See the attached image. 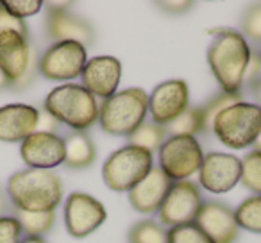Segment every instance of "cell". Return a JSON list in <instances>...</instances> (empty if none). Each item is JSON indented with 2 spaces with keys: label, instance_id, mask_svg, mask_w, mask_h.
I'll list each match as a JSON object with an SVG mask.
<instances>
[{
  "label": "cell",
  "instance_id": "obj_1",
  "mask_svg": "<svg viewBox=\"0 0 261 243\" xmlns=\"http://www.w3.org/2000/svg\"><path fill=\"white\" fill-rule=\"evenodd\" d=\"M252 48L242 33L222 29L207 47V65L224 93L242 95Z\"/></svg>",
  "mask_w": 261,
  "mask_h": 243
},
{
  "label": "cell",
  "instance_id": "obj_2",
  "mask_svg": "<svg viewBox=\"0 0 261 243\" xmlns=\"http://www.w3.org/2000/svg\"><path fill=\"white\" fill-rule=\"evenodd\" d=\"M63 181L52 170L25 168L8 181V195L15 209L29 213H48L63 200Z\"/></svg>",
  "mask_w": 261,
  "mask_h": 243
},
{
  "label": "cell",
  "instance_id": "obj_3",
  "mask_svg": "<svg viewBox=\"0 0 261 243\" xmlns=\"http://www.w3.org/2000/svg\"><path fill=\"white\" fill-rule=\"evenodd\" d=\"M43 111H47L58 124L66 125L72 131L84 132L98 122L100 102L83 84L66 83L47 95Z\"/></svg>",
  "mask_w": 261,
  "mask_h": 243
},
{
  "label": "cell",
  "instance_id": "obj_4",
  "mask_svg": "<svg viewBox=\"0 0 261 243\" xmlns=\"http://www.w3.org/2000/svg\"><path fill=\"white\" fill-rule=\"evenodd\" d=\"M147 115H149L147 91L142 88H127L100 102L98 124L108 134L129 138L145 122Z\"/></svg>",
  "mask_w": 261,
  "mask_h": 243
},
{
  "label": "cell",
  "instance_id": "obj_5",
  "mask_svg": "<svg viewBox=\"0 0 261 243\" xmlns=\"http://www.w3.org/2000/svg\"><path fill=\"white\" fill-rule=\"evenodd\" d=\"M211 132L227 149L252 147L261 132V107L254 102H234L215 118Z\"/></svg>",
  "mask_w": 261,
  "mask_h": 243
},
{
  "label": "cell",
  "instance_id": "obj_6",
  "mask_svg": "<svg viewBox=\"0 0 261 243\" xmlns=\"http://www.w3.org/2000/svg\"><path fill=\"white\" fill-rule=\"evenodd\" d=\"M154 168L150 152L135 145L115 150L102 167V179L113 192H130Z\"/></svg>",
  "mask_w": 261,
  "mask_h": 243
},
{
  "label": "cell",
  "instance_id": "obj_7",
  "mask_svg": "<svg viewBox=\"0 0 261 243\" xmlns=\"http://www.w3.org/2000/svg\"><path fill=\"white\" fill-rule=\"evenodd\" d=\"M160 168L172 182L188 181L199 174L204 161V152L195 136H168L161 145Z\"/></svg>",
  "mask_w": 261,
  "mask_h": 243
},
{
  "label": "cell",
  "instance_id": "obj_8",
  "mask_svg": "<svg viewBox=\"0 0 261 243\" xmlns=\"http://www.w3.org/2000/svg\"><path fill=\"white\" fill-rule=\"evenodd\" d=\"M0 70L16 88H25L33 80L38 63H34L29 38L15 31L0 33Z\"/></svg>",
  "mask_w": 261,
  "mask_h": 243
},
{
  "label": "cell",
  "instance_id": "obj_9",
  "mask_svg": "<svg viewBox=\"0 0 261 243\" xmlns=\"http://www.w3.org/2000/svg\"><path fill=\"white\" fill-rule=\"evenodd\" d=\"M88 63L86 47L77 41H58L38 59V72L48 80H73Z\"/></svg>",
  "mask_w": 261,
  "mask_h": 243
},
{
  "label": "cell",
  "instance_id": "obj_10",
  "mask_svg": "<svg viewBox=\"0 0 261 243\" xmlns=\"http://www.w3.org/2000/svg\"><path fill=\"white\" fill-rule=\"evenodd\" d=\"M202 204V195H200V190L195 182H172V188L168 190L158 214H160L161 224L172 229L177 227V225L195 222Z\"/></svg>",
  "mask_w": 261,
  "mask_h": 243
},
{
  "label": "cell",
  "instance_id": "obj_11",
  "mask_svg": "<svg viewBox=\"0 0 261 243\" xmlns=\"http://www.w3.org/2000/svg\"><path fill=\"white\" fill-rule=\"evenodd\" d=\"M108 218L104 204L83 192H73L65 202V225L73 238H86Z\"/></svg>",
  "mask_w": 261,
  "mask_h": 243
},
{
  "label": "cell",
  "instance_id": "obj_12",
  "mask_svg": "<svg viewBox=\"0 0 261 243\" xmlns=\"http://www.w3.org/2000/svg\"><path fill=\"white\" fill-rule=\"evenodd\" d=\"M190 107V90L186 80L168 79L158 84L149 95L150 122L167 127Z\"/></svg>",
  "mask_w": 261,
  "mask_h": 243
},
{
  "label": "cell",
  "instance_id": "obj_13",
  "mask_svg": "<svg viewBox=\"0 0 261 243\" xmlns=\"http://www.w3.org/2000/svg\"><path fill=\"white\" fill-rule=\"evenodd\" d=\"M242 159L227 152L204 154L202 167L199 170V182L206 192L227 193L240 182Z\"/></svg>",
  "mask_w": 261,
  "mask_h": 243
},
{
  "label": "cell",
  "instance_id": "obj_14",
  "mask_svg": "<svg viewBox=\"0 0 261 243\" xmlns=\"http://www.w3.org/2000/svg\"><path fill=\"white\" fill-rule=\"evenodd\" d=\"M45 29L54 43L58 41H77L81 45H91L95 40V31L88 20L70 11L66 6L50 4L47 9Z\"/></svg>",
  "mask_w": 261,
  "mask_h": 243
},
{
  "label": "cell",
  "instance_id": "obj_15",
  "mask_svg": "<svg viewBox=\"0 0 261 243\" xmlns=\"http://www.w3.org/2000/svg\"><path fill=\"white\" fill-rule=\"evenodd\" d=\"M20 156L29 168L52 170L65 163V142L59 134L36 131L22 142Z\"/></svg>",
  "mask_w": 261,
  "mask_h": 243
},
{
  "label": "cell",
  "instance_id": "obj_16",
  "mask_svg": "<svg viewBox=\"0 0 261 243\" xmlns=\"http://www.w3.org/2000/svg\"><path fill=\"white\" fill-rule=\"evenodd\" d=\"M83 86L97 98H109L116 93L122 79V63L113 56H97L86 63L83 73Z\"/></svg>",
  "mask_w": 261,
  "mask_h": 243
},
{
  "label": "cell",
  "instance_id": "obj_17",
  "mask_svg": "<svg viewBox=\"0 0 261 243\" xmlns=\"http://www.w3.org/2000/svg\"><path fill=\"white\" fill-rule=\"evenodd\" d=\"M195 224L215 243H234L240 227L236 224L234 211L220 200H207L202 204Z\"/></svg>",
  "mask_w": 261,
  "mask_h": 243
},
{
  "label": "cell",
  "instance_id": "obj_18",
  "mask_svg": "<svg viewBox=\"0 0 261 243\" xmlns=\"http://www.w3.org/2000/svg\"><path fill=\"white\" fill-rule=\"evenodd\" d=\"M40 120V109L29 104H8L0 107V142L22 143L34 134Z\"/></svg>",
  "mask_w": 261,
  "mask_h": 243
},
{
  "label": "cell",
  "instance_id": "obj_19",
  "mask_svg": "<svg viewBox=\"0 0 261 243\" xmlns=\"http://www.w3.org/2000/svg\"><path fill=\"white\" fill-rule=\"evenodd\" d=\"M172 181L163 174L160 167H154L143 181H140L129 193V202L133 209L142 214H154L160 211Z\"/></svg>",
  "mask_w": 261,
  "mask_h": 243
},
{
  "label": "cell",
  "instance_id": "obj_20",
  "mask_svg": "<svg viewBox=\"0 0 261 243\" xmlns=\"http://www.w3.org/2000/svg\"><path fill=\"white\" fill-rule=\"evenodd\" d=\"M65 142V167L72 170H84L91 167L97 159L95 143L86 132L72 131L63 138Z\"/></svg>",
  "mask_w": 261,
  "mask_h": 243
},
{
  "label": "cell",
  "instance_id": "obj_21",
  "mask_svg": "<svg viewBox=\"0 0 261 243\" xmlns=\"http://www.w3.org/2000/svg\"><path fill=\"white\" fill-rule=\"evenodd\" d=\"M167 138H168L167 129L163 125H158L154 122H147L145 120L127 140H129V145L140 147V149L154 154V152H160L161 145H163Z\"/></svg>",
  "mask_w": 261,
  "mask_h": 243
},
{
  "label": "cell",
  "instance_id": "obj_22",
  "mask_svg": "<svg viewBox=\"0 0 261 243\" xmlns=\"http://www.w3.org/2000/svg\"><path fill=\"white\" fill-rule=\"evenodd\" d=\"M13 217L20 222L23 234L40 236V238L54 227V222H56L54 211H48V213H29V211L13 209Z\"/></svg>",
  "mask_w": 261,
  "mask_h": 243
},
{
  "label": "cell",
  "instance_id": "obj_23",
  "mask_svg": "<svg viewBox=\"0 0 261 243\" xmlns=\"http://www.w3.org/2000/svg\"><path fill=\"white\" fill-rule=\"evenodd\" d=\"M234 218L240 229L261 234V195L243 200L234 209Z\"/></svg>",
  "mask_w": 261,
  "mask_h": 243
},
{
  "label": "cell",
  "instance_id": "obj_24",
  "mask_svg": "<svg viewBox=\"0 0 261 243\" xmlns=\"http://www.w3.org/2000/svg\"><path fill=\"white\" fill-rule=\"evenodd\" d=\"M129 243H168V231L156 220H140L129 229Z\"/></svg>",
  "mask_w": 261,
  "mask_h": 243
},
{
  "label": "cell",
  "instance_id": "obj_25",
  "mask_svg": "<svg viewBox=\"0 0 261 243\" xmlns=\"http://www.w3.org/2000/svg\"><path fill=\"white\" fill-rule=\"evenodd\" d=\"M165 129H167L168 136H195L199 132H204L200 107H188L181 116H177Z\"/></svg>",
  "mask_w": 261,
  "mask_h": 243
},
{
  "label": "cell",
  "instance_id": "obj_26",
  "mask_svg": "<svg viewBox=\"0 0 261 243\" xmlns=\"http://www.w3.org/2000/svg\"><path fill=\"white\" fill-rule=\"evenodd\" d=\"M240 182L249 192L261 195V152L252 150L242 159V177Z\"/></svg>",
  "mask_w": 261,
  "mask_h": 243
},
{
  "label": "cell",
  "instance_id": "obj_27",
  "mask_svg": "<svg viewBox=\"0 0 261 243\" xmlns=\"http://www.w3.org/2000/svg\"><path fill=\"white\" fill-rule=\"evenodd\" d=\"M242 100V95H231V93H217L215 97H211L206 104L200 107V113H202V122H204V132H210L211 127H213V122L225 107H229L234 102Z\"/></svg>",
  "mask_w": 261,
  "mask_h": 243
},
{
  "label": "cell",
  "instance_id": "obj_28",
  "mask_svg": "<svg viewBox=\"0 0 261 243\" xmlns=\"http://www.w3.org/2000/svg\"><path fill=\"white\" fill-rule=\"evenodd\" d=\"M168 243H215L195 222L168 229Z\"/></svg>",
  "mask_w": 261,
  "mask_h": 243
},
{
  "label": "cell",
  "instance_id": "obj_29",
  "mask_svg": "<svg viewBox=\"0 0 261 243\" xmlns=\"http://www.w3.org/2000/svg\"><path fill=\"white\" fill-rule=\"evenodd\" d=\"M242 36L261 47V2L247 8L242 15Z\"/></svg>",
  "mask_w": 261,
  "mask_h": 243
},
{
  "label": "cell",
  "instance_id": "obj_30",
  "mask_svg": "<svg viewBox=\"0 0 261 243\" xmlns=\"http://www.w3.org/2000/svg\"><path fill=\"white\" fill-rule=\"evenodd\" d=\"M0 4L4 6L6 11L11 13L13 16H16L20 20L38 15L41 11V8H43L41 0H0Z\"/></svg>",
  "mask_w": 261,
  "mask_h": 243
},
{
  "label": "cell",
  "instance_id": "obj_31",
  "mask_svg": "<svg viewBox=\"0 0 261 243\" xmlns=\"http://www.w3.org/2000/svg\"><path fill=\"white\" fill-rule=\"evenodd\" d=\"M22 234V225L13 214L0 217V243H20Z\"/></svg>",
  "mask_w": 261,
  "mask_h": 243
},
{
  "label": "cell",
  "instance_id": "obj_32",
  "mask_svg": "<svg viewBox=\"0 0 261 243\" xmlns=\"http://www.w3.org/2000/svg\"><path fill=\"white\" fill-rule=\"evenodd\" d=\"M6 31H15V33L29 38V29H27L25 20L13 16L11 13L6 11L4 6L0 4V33H6Z\"/></svg>",
  "mask_w": 261,
  "mask_h": 243
},
{
  "label": "cell",
  "instance_id": "obj_33",
  "mask_svg": "<svg viewBox=\"0 0 261 243\" xmlns=\"http://www.w3.org/2000/svg\"><path fill=\"white\" fill-rule=\"evenodd\" d=\"M158 6L168 15H182L193 8V2H158Z\"/></svg>",
  "mask_w": 261,
  "mask_h": 243
},
{
  "label": "cell",
  "instance_id": "obj_34",
  "mask_svg": "<svg viewBox=\"0 0 261 243\" xmlns=\"http://www.w3.org/2000/svg\"><path fill=\"white\" fill-rule=\"evenodd\" d=\"M59 124L56 122L54 118H52L50 115H48L47 111H43L41 109L40 111V120H38V132H52V134H56V131H58Z\"/></svg>",
  "mask_w": 261,
  "mask_h": 243
},
{
  "label": "cell",
  "instance_id": "obj_35",
  "mask_svg": "<svg viewBox=\"0 0 261 243\" xmlns=\"http://www.w3.org/2000/svg\"><path fill=\"white\" fill-rule=\"evenodd\" d=\"M249 91L252 93V97L256 98V102H254V104H257L261 107V75L257 77L256 80H252V83L249 84Z\"/></svg>",
  "mask_w": 261,
  "mask_h": 243
},
{
  "label": "cell",
  "instance_id": "obj_36",
  "mask_svg": "<svg viewBox=\"0 0 261 243\" xmlns=\"http://www.w3.org/2000/svg\"><path fill=\"white\" fill-rule=\"evenodd\" d=\"M6 211H8V199H6L4 192L0 190V217H4Z\"/></svg>",
  "mask_w": 261,
  "mask_h": 243
},
{
  "label": "cell",
  "instance_id": "obj_37",
  "mask_svg": "<svg viewBox=\"0 0 261 243\" xmlns=\"http://www.w3.org/2000/svg\"><path fill=\"white\" fill-rule=\"evenodd\" d=\"M9 86H13L11 80H9L8 77L4 75V72L0 70V90H6V88H9Z\"/></svg>",
  "mask_w": 261,
  "mask_h": 243
},
{
  "label": "cell",
  "instance_id": "obj_38",
  "mask_svg": "<svg viewBox=\"0 0 261 243\" xmlns=\"http://www.w3.org/2000/svg\"><path fill=\"white\" fill-rule=\"evenodd\" d=\"M20 243H47V241L43 238H40V236H25Z\"/></svg>",
  "mask_w": 261,
  "mask_h": 243
},
{
  "label": "cell",
  "instance_id": "obj_39",
  "mask_svg": "<svg viewBox=\"0 0 261 243\" xmlns=\"http://www.w3.org/2000/svg\"><path fill=\"white\" fill-rule=\"evenodd\" d=\"M254 150H257V152H261V132H259V136H257V140L254 142Z\"/></svg>",
  "mask_w": 261,
  "mask_h": 243
},
{
  "label": "cell",
  "instance_id": "obj_40",
  "mask_svg": "<svg viewBox=\"0 0 261 243\" xmlns=\"http://www.w3.org/2000/svg\"><path fill=\"white\" fill-rule=\"evenodd\" d=\"M257 58H259V61H261V50H259V52H257Z\"/></svg>",
  "mask_w": 261,
  "mask_h": 243
}]
</instances>
